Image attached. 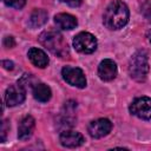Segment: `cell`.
Here are the masks:
<instances>
[{"instance_id":"ba28073f","label":"cell","mask_w":151,"mask_h":151,"mask_svg":"<svg viewBox=\"0 0 151 151\" xmlns=\"http://www.w3.org/2000/svg\"><path fill=\"white\" fill-rule=\"evenodd\" d=\"M26 90L20 85H11L5 92V103L7 106H17L25 100Z\"/></svg>"},{"instance_id":"277c9868","label":"cell","mask_w":151,"mask_h":151,"mask_svg":"<svg viewBox=\"0 0 151 151\" xmlns=\"http://www.w3.org/2000/svg\"><path fill=\"white\" fill-rule=\"evenodd\" d=\"M74 48L80 53H92L97 48V39L88 32H80L73 39Z\"/></svg>"},{"instance_id":"4fadbf2b","label":"cell","mask_w":151,"mask_h":151,"mask_svg":"<svg viewBox=\"0 0 151 151\" xmlns=\"http://www.w3.org/2000/svg\"><path fill=\"white\" fill-rule=\"evenodd\" d=\"M54 22L55 25L61 28V29H73L77 25L78 21L76 17L68 14V13H59L54 17Z\"/></svg>"},{"instance_id":"5b68a950","label":"cell","mask_w":151,"mask_h":151,"mask_svg":"<svg viewBox=\"0 0 151 151\" xmlns=\"http://www.w3.org/2000/svg\"><path fill=\"white\" fill-rule=\"evenodd\" d=\"M61 74L64 80L72 86H76L79 88H83L86 86V78L84 76V72L79 67L65 66L61 70Z\"/></svg>"},{"instance_id":"e0dca14e","label":"cell","mask_w":151,"mask_h":151,"mask_svg":"<svg viewBox=\"0 0 151 151\" xmlns=\"http://www.w3.org/2000/svg\"><path fill=\"white\" fill-rule=\"evenodd\" d=\"M7 130H9V124H8L7 120H4V122L1 123V142H2V143L6 140Z\"/></svg>"},{"instance_id":"7402d4cb","label":"cell","mask_w":151,"mask_h":151,"mask_svg":"<svg viewBox=\"0 0 151 151\" xmlns=\"http://www.w3.org/2000/svg\"><path fill=\"white\" fill-rule=\"evenodd\" d=\"M147 38H149V41H150V44H151V31L147 32Z\"/></svg>"},{"instance_id":"7c38bea8","label":"cell","mask_w":151,"mask_h":151,"mask_svg":"<svg viewBox=\"0 0 151 151\" xmlns=\"http://www.w3.org/2000/svg\"><path fill=\"white\" fill-rule=\"evenodd\" d=\"M28 59L34 66L40 67V68H44L48 65V57L42 50L37 48V47H32L28 51Z\"/></svg>"},{"instance_id":"8fae6325","label":"cell","mask_w":151,"mask_h":151,"mask_svg":"<svg viewBox=\"0 0 151 151\" xmlns=\"http://www.w3.org/2000/svg\"><path fill=\"white\" fill-rule=\"evenodd\" d=\"M34 126H35V120L32 116H26L25 118H22L18 127V138L20 140L28 139L33 133Z\"/></svg>"},{"instance_id":"3957f363","label":"cell","mask_w":151,"mask_h":151,"mask_svg":"<svg viewBox=\"0 0 151 151\" xmlns=\"http://www.w3.org/2000/svg\"><path fill=\"white\" fill-rule=\"evenodd\" d=\"M147 72H149V63H147L146 52L145 51L136 52L129 61L130 77L137 81H144L146 79Z\"/></svg>"},{"instance_id":"ac0fdd59","label":"cell","mask_w":151,"mask_h":151,"mask_svg":"<svg viewBox=\"0 0 151 151\" xmlns=\"http://www.w3.org/2000/svg\"><path fill=\"white\" fill-rule=\"evenodd\" d=\"M4 45L6 46V47H13L14 45H15V42H14V39L12 38V37H6L5 39H4Z\"/></svg>"},{"instance_id":"6da1fadb","label":"cell","mask_w":151,"mask_h":151,"mask_svg":"<svg viewBox=\"0 0 151 151\" xmlns=\"http://www.w3.org/2000/svg\"><path fill=\"white\" fill-rule=\"evenodd\" d=\"M129 17L127 6L120 0H113L104 12L103 22L109 29H119L127 24Z\"/></svg>"},{"instance_id":"d6986e66","label":"cell","mask_w":151,"mask_h":151,"mask_svg":"<svg viewBox=\"0 0 151 151\" xmlns=\"http://www.w3.org/2000/svg\"><path fill=\"white\" fill-rule=\"evenodd\" d=\"M64 2H66L68 6H71V7H78V6H80L81 5V2H83V0H63Z\"/></svg>"},{"instance_id":"7a4b0ae2","label":"cell","mask_w":151,"mask_h":151,"mask_svg":"<svg viewBox=\"0 0 151 151\" xmlns=\"http://www.w3.org/2000/svg\"><path fill=\"white\" fill-rule=\"evenodd\" d=\"M40 42L47 47L52 53L59 55V57H65L68 53V46L67 42L65 41L64 37L54 31H45L40 34L39 37Z\"/></svg>"},{"instance_id":"9a60e30c","label":"cell","mask_w":151,"mask_h":151,"mask_svg":"<svg viewBox=\"0 0 151 151\" xmlns=\"http://www.w3.org/2000/svg\"><path fill=\"white\" fill-rule=\"evenodd\" d=\"M47 17H48V14H47L46 11H44V9H34L31 13L29 19H28L29 27L37 28V27L42 26L47 21Z\"/></svg>"},{"instance_id":"2e32d148","label":"cell","mask_w":151,"mask_h":151,"mask_svg":"<svg viewBox=\"0 0 151 151\" xmlns=\"http://www.w3.org/2000/svg\"><path fill=\"white\" fill-rule=\"evenodd\" d=\"M5 4L9 7H13V8H17V9H20L25 6V2L26 0H4Z\"/></svg>"},{"instance_id":"5bb4252c","label":"cell","mask_w":151,"mask_h":151,"mask_svg":"<svg viewBox=\"0 0 151 151\" xmlns=\"http://www.w3.org/2000/svg\"><path fill=\"white\" fill-rule=\"evenodd\" d=\"M33 97L41 101V103H45V101H48L51 99V96H52V92H51V88L46 85V84H42V83H37L34 86H33Z\"/></svg>"},{"instance_id":"8992f818","label":"cell","mask_w":151,"mask_h":151,"mask_svg":"<svg viewBox=\"0 0 151 151\" xmlns=\"http://www.w3.org/2000/svg\"><path fill=\"white\" fill-rule=\"evenodd\" d=\"M130 112L140 118V119H150L151 118V98L149 97H140L132 101L130 105Z\"/></svg>"},{"instance_id":"52a82bcc","label":"cell","mask_w":151,"mask_h":151,"mask_svg":"<svg viewBox=\"0 0 151 151\" xmlns=\"http://www.w3.org/2000/svg\"><path fill=\"white\" fill-rule=\"evenodd\" d=\"M112 123L106 118H99L91 122L87 126V131L92 138H101L110 133Z\"/></svg>"},{"instance_id":"ffe728a7","label":"cell","mask_w":151,"mask_h":151,"mask_svg":"<svg viewBox=\"0 0 151 151\" xmlns=\"http://www.w3.org/2000/svg\"><path fill=\"white\" fill-rule=\"evenodd\" d=\"M144 15L147 18L149 21H151V6H146L144 8Z\"/></svg>"},{"instance_id":"9c48e42d","label":"cell","mask_w":151,"mask_h":151,"mask_svg":"<svg viewBox=\"0 0 151 151\" xmlns=\"http://www.w3.org/2000/svg\"><path fill=\"white\" fill-rule=\"evenodd\" d=\"M98 76L104 81H111L117 76V65L111 59H104L98 66Z\"/></svg>"},{"instance_id":"30bf717a","label":"cell","mask_w":151,"mask_h":151,"mask_svg":"<svg viewBox=\"0 0 151 151\" xmlns=\"http://www.w3.org/2000/svg\"><path fill=\"white\" fill-rule=\"evenodd\" d=\"M59 140H60V144L65 147H77L84 143V137L81 133L77 131L65 130L60 133Z\"/></svg>"},{"instance_id":"44dd1931","label":"cell","mask_w":151,"mask_h":151,"mask_svg":"<svg viewBox=\"0 0 151 151\" xmlns=\"http://www.w3.org/2000/svg\"><path fill=\"white\" fill-rule=\"evenodd\" d=\"M2 65H4V67L6 68V70H13V63L12 61H8V60H4L2 61Z\"/></svg>"}]
</instances>
